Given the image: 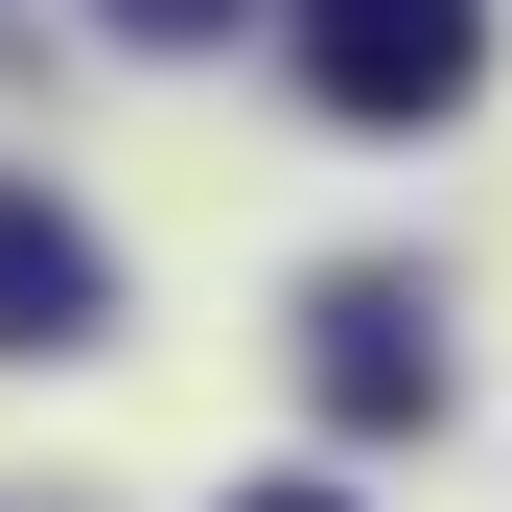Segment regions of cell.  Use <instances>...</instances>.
Returning <instances> with one entry per match:
<instances>
[{
	"label": "cell",
	"instance_id": "6da1fadb",
	"mask_svg": "<svg viewBox=\"0 0 512 512\" xmlns=\"http://www.w3.org/2000/svg\"><path fill=\"white\" fill-rule=\"evenodd\" d=\"M466 70H489V0H303V94L373 117V140L466 117Z\"/></svg>",
	"mask_w": 512,
	"mask_h": 512
},
{
	"label": "cell",
	"instance_id": "7a4b0ae2",
	"mask_svg": "<svg viewBox=\"0 0 512 512\" xmlns=\"http://www.w3.org/2000/svg\"><path fill=\"white\" fill-rule=\"evenodd\" d=\"M303 396L350 419V443H419V419H443V303L419 280H326L303 303Z\"/></svg>",
	"mask_w": 512,
	"mask_h": 512
},
{
	"label": "cell",
	"instance_id": "3957f363",
	"mask_svg": "<svg viewBox=\"0 0 512 512\" xmlns=\"http://www.w3.org/2000/svg\"><path fill=\"white\" fill-rule=\"evenodd\" d=\"M94 326H117V256H94V210L0 187V350H94Z\"/></svg>",
	"mask_w": 512,
	"mask_h": 512
},
{
	"label": "cell",
	"instance_id": "277c9868",
	"mask_svg": "<svg viewBox=\"0 0 512 512\" xmlns=\"http://www.w3.org/2000/svg\"><path fill=\"white\" fill-rule=\"evenodd\" d=\"M117 24H140V47H210V24H233V0H117Z\"/></svg>",
	"mask_w": 512,
	"mask_h": 512
},
{
	"label": "cell",
	"instance_id": "5b68a950",
	"mask_svg": "<svg viewBox=\"0 0 512 512\" xmlns=\"http://www.w3.org/2000/svg\"><path fill=\"white\" fill-rule=\"evenodd\" d=\"M233 512H350V489H303V466H280V489H233Z\"/></svg>",
	"mask_w": 512,
	"mask_h": 512
}]
</instances>
